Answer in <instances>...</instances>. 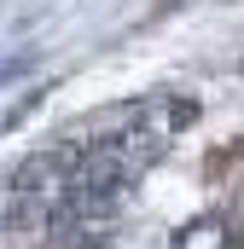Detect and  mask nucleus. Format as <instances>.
<instances>
[{
  "label": "nucleus",
  "instance_id": "1",
  "mask_svg": "<svg viewBox=\"0 0 244 249\" xmlns=\"http://www.w3.org/2000/svg\"><path fill=\"white\" fill-rule=\"evenodd\" d=\"M134 122L145 127V133H157V139H175L186 127L198 122V99H186V93H157V99H145L140 110H134Z\"/></svg>",
  "mask_w": 244,
  "mask_h": 249
}]
</instances>
